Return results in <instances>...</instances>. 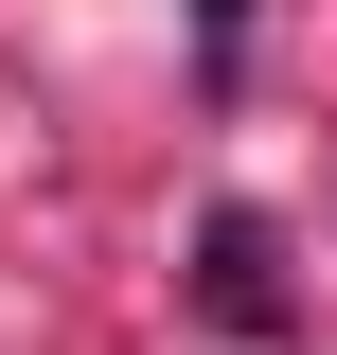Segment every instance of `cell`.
<instances>
[{"mask_svg": "<svg viewBox=\"0 0 337 355\" xmlns=\"http://www.w3.org/2000/svg\"><path fill=\"white\" fill-rule=\"evenodd\" d=\"M213 320H231V338H284V284H266V266H284V249H266V214H213Z\"/></svg>", "mask_w": 337, "mask_h": 355, "instance_id": "obj_1", "label": "cell"}, {"mask_svg": "<svg viewBox=\"0 0 337 355\" xmlns=\"http://www.w3.org/2000/svg\"><path fill=\"white\" fill-rule=\"evenodd\" d=\"M196 53L231 71V53H249V0H196Z\"/></svg>", "mask_w": 337, "mask_h": 355, "instance_id": "obj_2", "label": "cell"}]
</instances>
